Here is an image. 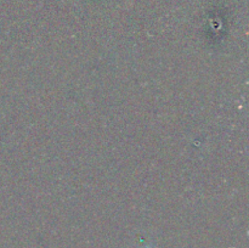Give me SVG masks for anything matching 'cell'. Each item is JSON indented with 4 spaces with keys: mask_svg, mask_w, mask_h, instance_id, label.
<instances>
[{
    "mask_svg": "<svg viewBox=\"0 0 249 248\" xmlns=\"http://www.w3.org/2000/svg\"><path fill=\"white\" fill-rule=\"evenodd\" d=\"M145 248H151V247H145Z\"/></svg>",
    "mask_w": 249,
    "mask_h": 248,
    "instance_id": "cell-1",
    "label": "cell"
}]
</instances>
